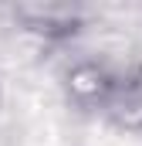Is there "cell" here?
<instances>
[{
  "mask_svg": "<svg viewBox=\"0 0 142 146\" xmlns=\"http://www.w3.org/2000/svg\"><path fill=\"white\" fill-rule=\"evenodd\" d=\"M122 72L98 58H78L64 72V99L81 112H105Z\"/></svg>",
  "mask_w": 142,
  "mask_h": 146,
  "instance_id": "2",
  "label": "cell"
},
{
  "mask_svg": "<svg viewBox=\"0 0 142 146\" xmlns=\"http://www.w3.org/2000/svg\"><path fill=\"white\" fill-rule=\"evenodd\" d=\"M102 115L115 129L142 136V78L139 75L122 72V78H118V85H115V92H112Z\"/></svg>",
  "mask_w": 142,
  "mask_h": 146,
  "instance_id": "3",
  "label": "cell"
},
{
  "mask_svg": "<svg viewBox=\"0 0 142 146\" xmlns=\"http://www.w3.org/2000/svg\"><path fill=\"white\" fill-rule=\"evenodd\" d=\"M129 72H132V75H139V78H142V44L135 48V61H132V68H129Z\"/></svg>",
  "mask_w": 142,
  "mask_h": 146,
  "instance_id": "4",
  "label": "cell"
},
{
  "mask_svg": "<svg viewBox=\"0 0 142 146\" xmlns=\"http://www.w3.org/2000/svg\"><path fill=\"white\" fill-rule=\"evenodd\" d=\"M14 21L27 34L51 41V44H61V41H71L81 31L85 10L78 3H64V0H34V3H17Z\"/></svg>",
  "mask_w": 142,
  "mask_h": 146,
  "instance_id": "1",
  "label": "cell"
}]
</instances>
